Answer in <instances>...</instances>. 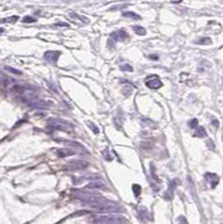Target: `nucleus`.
Instances as JSON below:
<instances>
[{"label": "nucleus", "instance_id": "f257e3e1", "mask_svg": "<svg viewBox=\"0 0 223 224\" xmlns=\"http://www.w3.org/2000/svg\"><path fill=\"white\" fill-rule=\"evenodd\" d=\"M48 122V125L51 128L56 130H62V131H66V132H70L74 129V125L68 121H65V120H62V119L58 118H51L47 120Z\"/></svg>", "mask_w": 223, "mask_h": 224}, {"label": "nucleus", "instance_id": "f03ea898", "mask_svg": "<svg viewBox=\"0 0 223 224\" xmlns=\"http://www.w3.org/2000/svg\"><path fill=\"white\" fill-rule=\"evenodd\" d=\"M89 167V163L85 160L76 159V160H71L67 164H65L63 169L66 171H76V170H83Z\"/></svg>", "mask_w": 223, "mask_h": 224}, {"label": "nucleus", "instance_id": "7ed1b4c3", "mask_svg": "<svg viewBox=\"0 0 223 224\" xmlns=\"http://www.w3.org/2000/svg\"><path fill=\"white\" fill-rule=\"evenodd\" d=\"M126 222L120 216H99L94 220V224H125Z\"/></svg>", "mask_w": 223, "mask_h": 224}, {"label": "nucleus", "instance_id": "20e7f679", "mask_svg": "<svg viewBox=\"0 0 223 224\" xmlns=\"http://www.w3.org/2000/svg\"><path fill=\"white\" fill-rule=\"evenodd\" d=\"M145 83H146V86L148 89H151V90H157V89L163 86V82L159 80V77L157 75L148 76Z\"/></svg>", "mask_w": 223, "mask_h": 224}, {"label": "nucleus", "instance_id": "39448f33", "mask_svg": "<svg viewBox=\"0 0 223 224\" xmlns=\"http://www.w3.org/2000/svg\"><path fill=\"white\" fill-rule=\"evenodd\" d=\"M26 103L27 106H31V108H35V109H47L49 106L48 102H46L44 100H41L38 98H35V99H31V100H26L24 101Z\"/></svg>", "mask_w": 223, "mask_h": 224}, {"label": "nucleus", "instance_id": "423d86ee", "mask_svg": "<svg viewBox=\"0 0 223 224\" xmlns=\"http://www.w3.org/2000/svg\"><path fill=\"white\" fill-rule=\"evenodd\" d=\"M60 56H61V52H58V50H47L44 54V58L48 63H51V64H56Z\"/></svg>", "mask_w": 223, "mask_h": 224}, {"label": "nucleus", "instance_id": "0eeeda50", "mask_svg": "<svg viewBox=\"0 0 223 224\" xmlns=\"http://www.w3.org/2000/svg\"><path fill=\"white\" fill-rule=\"evenodd\" d=\"M110 37L112 38L114 42H123L128 38V33L125 31L123 29H119V31H113L110 35Z\"/></svg>", "mask_w": 223, "mask_h": 224}, {"label": "nucleus", "instance_id": "6e6552de", "mask_svg": "<svg viewBox=\"0 0 223 224\" xmlns=\"http://www.w3.org/2000/svg\"><path fill=\"white\" fill-rule=\"evenodd\" d=\"M58 141H61L62 144H66V146H70V147H72L73 150L74 149H77V150H82V151L84 152V154H87V155H89V151H87V149H85L82 146V144H80L79 142H76V141H70V140H64V139H58Z\"/></svg>", "mask_w": 223, "mask_h": 224}, {"label": "nucleus", "instance_id": "1a4fd4ad", "mask_svg": "<svg viewBox=\"0 0 223 224\" xmlns=\"http://www.w3.org/2000/svg\"><path fill=\"white\" fill-rule=\"evenodd\" d=\"M70 18L72 19L74 23L81 24V25H84V24H89V21H90V20H89L87 17L79 15V14H76V12H72V14H70Z\"/></svg>", "mask_w": 223, "mask_h": 224}, {"label": "nucleus", "instance_id": "9d476101", "mask_svg": "<svg viewBox=\"0 0 223 224\" xmlns=\"http://www.w3.org/2000/svg\"><path fill=\"white\" fill-rule=\"evenodd\" d=\"M205 178H206V180H208V183H210V185H211L212 188H214L220 182L219 176L216 174H212V173H206V174H205Z\"/></svg>", "mask_w": 223, "mask_h": 224}, {"label": "nucleus", "instance_id": "9b49d317", "mask_svg": "<svg viewBox=\"0 0 223 224\" xmlns=\"http://www.w3.org/2000/svg\"><path fill=\"white\" fill-rule=\"evenodd\" d=\"M85 188H87V190H108V187H107L106 184L101 183L100 180H98V182H92V183H90V184H87Z\"/></svg>", "mask_w": 223, "mask_h": 224}, {"label": "nucleus", "instance_id": "f8f14e48", "mask_svg": "<svg viewBox=\"0 0 223 224\" xmlns=\"http://www.w3.org/2000/svg\"><path fill=\"white\" fill-rule=\"evenodd\" d=\"M176 184H177V179H173V180L169 183L168 190H167V192L165 193V195H164V197L166 198V200H170V198L173 197V193H174V190H175Z\"/></svg>", "mask_w": 223, "mask_h": 224}, {"label": "nucleus", "instance_id": "ddd939ff", "mask_svg": "<svg viewBox=\"0 0 223 224\" xmlns=\"http://www.w3.org/2000/svg\"><path fill=\"white\" fill-rule=\"evenodd\" d=\"M56 154L58 157L64 158V157H68V156L75 155V150H73V149H57Z\"/></svg>", "mask_w": 223, "mask_h": 224}, {"label": "nucleus", "instance_id": "4468645a", "mask_svg": "<svg viewBox=\"0 0 223 224\" xmlns=\"http://www.w3.org/2000/svg\"><path fill=\"white\" fill-rule=\"evenodd\" d=\"M113 123L117 129L120 130L122 128V125H123V114L121 113V112L120 113H117L113 117Z\"/></svg>", "mask_w": 223, "mask_h": 224}, {"label": "nucleus", "instance_id": "2eb2a0df", "mask_svg": "<svg viewBox=\"0 0 223 224\" xmlns=\"http://www.w3.org/2000/svg\"><path fill=\"white\" fill-rule=\"evenodd\" d=\"M122 16L123 17H126V18H131V19H137V20H140L141 19V17H140L138 14H136V12L133 11H126L122 14Z\"/></svg>", "mask_w": 223, "mask_h": 224}, {"label": "nucleus", "instance_id": "dca6fc26", "mask_svg": "<svg viewBox=\"0 0 223 224\" xmlns=\"http://www.w3.org/2000/svg\"><path fill=\"white\" fill-rule=\"evenodd\" d=\"M133 31H135L137 35H139V36H144V35H146V29H145L143 26L135 25V26H133Z\"/></svg>", "mask_w": 223, "mask_h": 224}, {"label": "nucleus", "instance_id": "f3484780", "mask_svg": "<svg viewBox=\"0 0 223 224\" xmlns=\"http://www.w3.org/2000/svg\"><path fill=\"white\" fill-rule=\"evenodd\" d=\"M195 43L198 44V45H208V44H211L212 43V41L210 37H201V38H198Z\"/></svg>", "mask_w": 223, "mask_h": 224}, {"label": "nucleus", "instance_id": "a211bd4d", "mask_svg": "<svg viewBox=\"0 0 223 224\" xmlns=\"http://www.w3.org/2000/svg\"><path fill=\"white\" fill-rule=\"evenodd\" d=\"M195 137H198V138H204L206 137V131L203 127H198L195 132Z\"/></svg>", "mask_w": 223, "mask_h": 224}, {"label": "nucleus", "instance_id": "6ab92c4d", "mask_svg": "<svg viewBox=\"0 0 223 224\" xmlns=\"http://www.w3.org/2000/svg\"><path fill=\"white\" fill-rule=\"evenodd\" d=\"M120 70L121 71H123V72H133V67L130 64H127V63L121 65Z\"/></svg>", "mask_w": 223, "mask_h": 224}, {"label": "nucleus", "instance_id": "aec40b11", "mask_svg": "<svg viewBox=\"0 0 223 224\" xmlns=\"http://www.w3.org/2000/svg\"><path fill=\"white\" fill-rule=\"evenodd\" d=\"M87 125H89V128H90V129L92 130V131H93L95 135H98V133L100 132V129H99L98 127H97V125H95L93 122L89 121V122H87Z\"/></svg>", "mask_w": 223, "mask_h": 224}, {"label": "nucleus", "instance_id": "412c9836", "mask_svg": "<svg viewBox=\"0 0 223 224\" xmlns=\"http://www.w3.org/2000/svg\"><path fill=\"white\" fill-rule=\"evenodd\" d=\"M133 194H135V196H136V197H138V196L140 195V193H141V187H140L139 185L133 184Z\"/></svg>", "mask_w": 223, "mask_h": 224}, {"label": "nucleus", "instance_id": "4be33fe9", "mask_svg": "<svg viewBox=\"0 0 223 224\" xmlns=\"http://www.w3.org/2000/svg\"><path fill=\"white\" fill-rule=\"evenodd\" d=\"M102 155H103V157L106 158V160H108V161H111V160L113 159V158H112V156L110 155L109 149H104V150L102 151Z\"/></svg>", "mask_w": 223, "mask_h": 224}, {"label": "nucleus", "instance_id": "5701e85b", "mask_svg": "<svg viewBox=\"0 0 223 224\" xmlns=\"http://www.w3.org/2000/svg\"><path fill=\"white\" fill-rule=\"evenodd\" d=\"M206 147H208L210 150H212V151H214V150H215V144H214V142H213L211 139L206 140Z\"/></svg>", "mask_w": 223, "mask_h": 224}, {"label": "nucleus", "instance_id": "b1692460", "mask_svg": "<svg viewBox=\"0 0 223 224\" xmlns=\"http://www.w3.org/2000/svg\"><path fill=\"white\" fill-rule=\"evenodd\" d=\"M6 70H8L9 72L14 73V74H17V75H21V72H20V71H18V70H16V69H12V67H10V66H6Z\"/></svg>", "mask_w": 223, "mask_h": 224}, {"label": "nucleus", "instance_id": "393cba45", "mask_svg": "<svg viewBox=\"0 0 223 224\" xmlns=\"http://www.w3.org/2000/svg\"><path fill=\"white\" fill-rule=\"evenodd\" d=\"M23 21L24 23H35V21H36V18L27 16V17H25V18L23 19Z\"/></svg>", "mask_w": 223, "mask_h": 224}, {"label": "nucleus", "instance_id": "a878e982", "mask_svg": "<svg viewBox=\"0 0 223 224\" xmlns=\"http://www.w3.org/2000/svg\"><path fill=\"white\" fill-rule=\"evenodd\" d=\"M189 125L191 128H195V127H197V125H198V121H197V119H192V120L189 122Z\"/></svg>", "mask_w": 223, "mask_h": 224}, {"label": "nucleus", "instance_id": "bb28decb", "mask_svg": "<svg viewBox=\"0 0 223 224\" xmlns=\"http://www.w3.org/2000/svg\"><path fill=\"white\" fill-rule=\"evenodd\" d=\"M17 19H18V17H17V16H12V18L4 19V20H1V21H8V23H14V21H16Z\"/></svg>", "mask_w": 223, "mask_h": 224}, {"label": "nucleus", "instance_id": "cd10ccee", "mask_svg": "<svg viewBox=\"0 0 223 224\" xmlns=\"http://www.w3.org/2000/svg\"><path fill=\"white\" fill-rule=\"evenodd\" d=\"M127 89H129V87L127 86ZM131 92H133V90H131V89H129L128 91H127V90H126L125 87H123V90H122V93H123V94H125L126 96H129V95L131 94Z\"/></svg>", "mask_w": 223, "mask_h": 224}, {"label": "nucleus", "instance_id": "c85d7f7f", "mask_svg": "<svg viewBox=\"0 0 223 224\" xmlns=\"http://www.w3.org/2000/svg\"><path fill=\"white\" fill-rule=\"evenodd\" d=\"M178 222H179V224H185L186 221H185V219H184L183 216H179V217H178Z\"/></svg>", "mask_w": 223, "mask_h": 224}, {"label": "nucleus", "instance_id": "c756f323", "mask_svg": "<svg viewBox=\"0 0 223 224\" xmlns=\"http://www.w3.org/2000/svg\"><path fill=\"white\" fill-rule=\"evenodd\" d=\"M212 123H213V125H214L215 128H218V127H219V121H218V120H215V119H213Z\"/></svg>", "mask_w": 223, "mask_h": 224}, {"label": "nucleus", "instance_id": "7c9ffc66", "mask_svg": "<svg viewBox=\"0 0 223 224\" xmlns=\"http://www.w3.org/2000/svg\"><path fill=\"white\" fill-rule=\"evenodd\" d=\"M57 25H58V26H64V27H68V26H70V25H68V24H66V23H58Z\"/></svg>", "mask_w": 223, "mask_h": 224}, {"label": "nucleus", "instance_id": "2f4dec72", "mask_svg": "<svg viewBox=\"0 0 223 224\" xmlns=\"http://www.w3.org/2000/svg\"><path fill=\"white\" fill-rule=\"evenodd\" d=\"M0 77H4L2 74H0ZM5 80H6V79H5ZM5 80H0V83H1V82H5Z\"/></svg>", "mask_w": 223, "mask_h": 224}, {"label": "nucleus", "instance_id": "473e14b6", "mask_svg": "<svg viewBox=\"0 0 223 224\" xmlns=\"http://www.w3.org/2000/svg\"><path fill=\"white\" fill-rule=\"evenodd\" d=\"M2 31H4V29H2V28H0V33H2Z\"/></svg>", "mask_w": 223, "mask_h": 224}]
</instances>
